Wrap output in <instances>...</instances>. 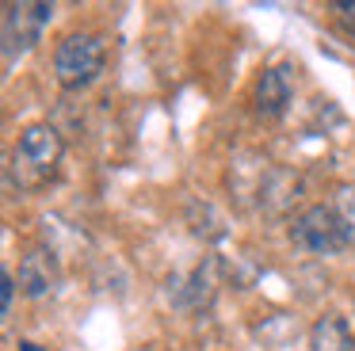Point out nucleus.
I'll return each mask as SVG.
<instances>
[{
	"label": "nucleus",
	"mask_w": 355,
	"mask_h": 351,
	"mask_svg": "<svg viewBox=\"0 0 355 351\" xmlns=\"http://www.w3.org/2000/svg\"><path fill=\"white\" fill-rule=\"evenodd\" d=\"M286 237H291L294 248L309 252V256H336V252L347 248L336 214H332V206H324V203L302 206V210L291 218V225H286Z\"/></svg>",
	"instance_id": "obj_4"
},
{
	"label": "nucleus",
	"mask_w": 355,
	"mask_h": 351,
	"mask_svg": "<svg viewBox=\"0 0 355 351\" xmlns=\"http://www.w3.org/2000/svg\"><path fill=\"white\" fill-rule=\"evenodd\" d=\"M332 214H336L340 221V233H344V244L347 248H355V180L340 183L336 191H332Z\"/></svg>",
	"instance_id": "obj_8"
},
{
	"label": "nucleus",
	"mask_w": 355,
	"mask_h": 351,
	"mask_svg": "<svg viewBox=\"0 0 355 351\" xmlns=\"http://www.w3.org/2000/svg\"><path fill=\"white\" fill-rule=\"evenodd\" d=\"M16 282L27 298H46L58 282V264H54V252L46 248H27L19 256V271H16Z\"/></svg>",
	"instance_id": "obj_6"
},
{
	"label": "nucleus",
	"mask_w": 355,
	"mask_h": 351,
	"mask_svg": "<svg viewBox=\"0 0 355 351\" xmlns=\"http://www.w3.org/2000/svg\"><path fill=\"white\" fill-rule=\"evenodd\" d=\"M309 351H352L355 348V332L347 325V317L340 313H321L309 325Z\"/></svg>",
	"instance_id": "obj_7"
},
{
	"label": "nucleus",
	"mask_w": 355,
	"mask_h": 351,
	"mask_svg": "<svg viewBox=\"0 0 355 351\" xmlns=\"http://www.w3.org/2000/svg\"><path fill=\"white\" fill-rule=\"evenodd\" d=\"M332 12H336V19L344 23V31L355 38V0H332Z\"/></svg>",
	"instance_id": "obj_10"
},
{
	"label": "nucleus",
	"mask_w": 355,
	"mask_h": 351,
	"mask_svg": "<svg viewBox=\"0 0 355 351\" xmlns=\"http://www.w3.org/2000/svg\"><path fill=\"white\" fill-rule=\"evenodd\" d=\"M19 351H46L42 343H35V340H19Z\"/></svg>",
	"instance_id": "obj_11"
},
{
	"label": "nucleus",
	"mask_w": 355,
	"mask_h": 351,
	"mask_svg": "<svg viewBox=\"0 0 355 351\" xmlns=\"http://www.w3.org/2000/svg\"><path fill=\"white\" fill-rule=\"evenodd\" d=\"M54 19V4L46 0H8L0 12V53H4V69H12L19 58L42 42V31Z\"/></svg>",
	"instance_id": "obj_3"
},
{
	"label": "nucleus",
	"mask_w": 355,
	"mask_h": 351,
	"mask_svg": "<svg viewBox=\"0 0 355 351\" xmlns=\"http://www.w3.org/2000/svg\"><path fill=\"white\" fill-rule=\"evenodd\" d=\"M16 286H19L16 275L4 267V271H0V313H4V317L12 313V298H16Z\"/></svg>",
	"instance_id": "obj_9"
},
{
	"label": "nucleus",
	"mask_w": 355,
	"mask_h": 351,
	"mask_svg": "<svg viewBox=\"0 0 355 351\" xmlns=\"http://www.w3.org/2000/svg\"><path fill=\"white\" fill-rule=\"evenodd\" d=\"M65 157V142L62 130L54 122H27L19 130L16 145H12V160H8V187L27 195V191L46 187L58 176Z\"/></svg>",
	"instance_id": "obj_1"
},
{
	"label": "nucleus",
	"mask_w": 355,
	"mask_h": 351,
	"mask_svg": "<svg viewBox=\"0 0 355 351\" xmlns=\"http://www.w3.org/2000/svg\"><path fill=\"white\" fill-rule=\"evenodd\" d=\"M50 61H54V80L65 92H80L100 80L103 65H107V42L96 31H69L58 38Z\"/></svg>",
	"instance_id": "obj_2"
},
{
	"label": "nucleus",
	"mask_w": 355,
	"mask_h": 351,
	"mask_svg": "<svg viewBox=\"0 0 355 351\" xmlns=\"http://www.w3.org/2000/svg\"><path fill=\"white\" fill-rule=\"evenodd\" d=\"M291 99H294L291 65L260 69V76H256V84H252V111L260 114V119H283Z\"/></svg>",
	"instance_id": "obj_5"
},
{
	"label": "nucleus",
	"mask_w": 355,
	"mask_h": 351,
	"mask_svg": "<svg viewBox=\"0 0 355 351\" xmlns=\"http://www.w3.org/2000/svg\"><path fill=\"white\" fill-rule=\"evenodd\" d=\"M352 351H355V348H352Z\"/></svg>",
	"instance_id": "obj_12"
}]
</instances>
